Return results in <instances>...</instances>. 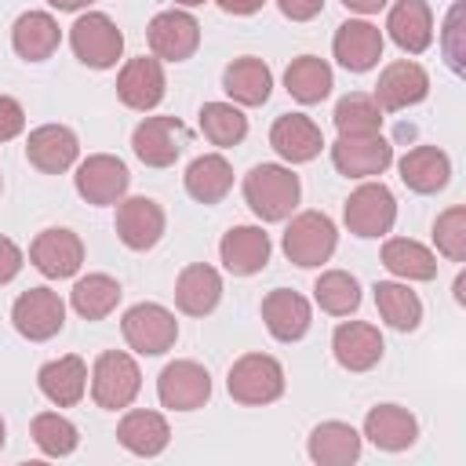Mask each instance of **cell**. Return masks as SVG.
Here are the masks:
<instances>
[{"label": "cell", "mask_w": 466, "mask_h": 466, "mask_svg": "<svg viewBox=\"0 0 466 466\" xmlns=\"http://www.w3.org/2000/svg\"><path fill=\"white\" fill-rule=\"evenodd\" d=\"M299 175L284 164H255L244 175V200L262 222H284L299 204Z\"/></svg>", "instance_id": "obj_1"}, {"label": "cell", "mask_w": 466, "mask_h": 466, "mask_svg": "<svg viewBox=\"0 0 466 466\" xmlns=\"http://www.w3.org/2000/svg\"><path fill=\"white\" fill-rule=\"evenodd\" d=\"M335 240H339L335 222H331L324 211H302V215H295V218L288 222V229H284V255H288L295 266L313 269V266H320V262L331 258Z\"/></svg>", "instance_id": "obj_2"}, {"label": "cell", "mask_w": 466, "mask_h": 466, "mask_svg": "<svg viewBox=\"0 0 466 466\" xmlns=\"http://www.w3.org/2000/svg\"><path fill=\"white\" fill-rule=\"evenodd\" d=\"M226 386L237 404H269L284 393V368L269 353H244L229 368Z\"/></svg>", "instance_id": "obj_3"}, {"label": "cell", "mask_w": 466, "mask_h": 466, "mask_svg": "<svg viewBox=\"0 0 466 466\" xmlns=\"http://www.w3.org/2000/svg\"><path fill=\"white\" fill-rule=\"evenodd\" d=\"M69 44H73V55L91 66V69H109L116 66L120 51H124V33L116 29V22L102 11H87L73 22L69 29Z\"/></svg>", "instance_id": "obj_4"}, {"label": "cell", "mask_w": 466, "mask_h": 466, "mask_svg": "<svg viewBox=\"0 0 466 466\" xmlns=\"http://www.w3.org/2000/svg\"><path fill=\"white\" fill-rule=\"evenodd\" d=\"M142 390V371L138 364L120 353V350H106L98 360H95V371H91V397L98 408H127Z\"/></svg>", "instance_id": "obj_5"}, {"label": "cell", "mask_w": 466, "mask_h": 466, "mask_svg": "<svg viewBox=\"0 0 466 466\" xmlns=\"http://www.w3.org/2000/svg\"><path fill=\"white\" fill-rule=\"evenodd\" d=\"M124 328V339L135 353H146V357H157V353H167L178 339V324H175V313L164 309L160 302H138L124 313L120 320Z\"/></svg>", "instance_id": "obj_6"}, {"label": "cell", "mask_w": 466, "mask_h": 466, "mask_svg": "<svg viewBox=\"0 0 466 466\" xmlns=\"http://www.w3.org/2000/svg\"><path fill=\"white\" fill-rule=\"evenodd\" d=\"M11 320H15V331L18 335H25L29 342H44V339H51V335L62 331V324H66V302L51 288H29V291H22L15 299Z\"/></svg>", "instance_id": "obj_7"}, {"label": "cell", "mask_w": 466, "mask_h": 466, "mask_svg": "<svg viewBox=\"0 0 466 466\" xmlns=\"http://www.w3.org/2000/svg\"><path fill=\"white\" fill-rule=\"evenodd\" d=\"M397 200L382 182H364L346 200V226L357 237H382L393 229Z\"/></svg>", "instance_id": "obj_8"}, {"label": "cell", "mask_w": 466, "mask_h": 466, "mask_svg": "<svg viewBox=\"0 0 466 466\" xmlns=\"http://www.w3.org/2000/svg\"><path fill=\"white\" fill-rule=\"evenodd\" d=\"M331 160L346 178H371L382 175L393 164V146L371 131V135H339L331 146Z\"/></svg>", "instance_id": "obj_9"}, {"label": "cell", "mask_w": 466, "mask_h": 466, "mask_svg": "<svg viewBox=\"0 0 466 466\" xmlns=\"http://www.w3.org/2000/svg\"><path fill=\"white\" fill-rule=\"evenodd\" d=\"M160 404L171 411H193L211 397V375L197 360H171L157 379Z\"/></svg>", "instance_id": "obj_10"}, {"label": "cell", "mask_w": 466, "mask_h": 466, "mask_svg": "<svg viewBox=\"0 0 466 466\" xmlns=\"http://www.w3.org/2000/svg\"><path fill=\"white\" fill-rule=\"evenodd\" d=\"M146 36H149L153 58L186 62L200 44V22L186 11H160V15H153Z\"/></svg>", "instance_id": "obj_11"}, {"label": "cell", "mask_w": 466, "mask_h": 466, "mask_svg": "<svg viewBox=\"0 0 466 466\" xmlns=\"http://www.w3.org/2000/svg\"><path fill=\"white\" fill-rule=\"evenodd\" d=\"M182 146H186V127L175 116H146L135 127V135H131V149H135V157L146 167H167V164H175L178 153H182Z\"/></svg>", "instance_id": "obj_12"}, {"label": "cell", "mask_w": 466, "mask_h": 466, "mask_svg": "<svg viewBox=\"0 0 466 466\" xmlns=\"http://www.w3.org/2000/svg\"><path fill=\"white\" fill-rule=\"evenodd\" d=\"M73 182H76V193H80L87 204H120L124 193H127L131 175H127V167H124L116 157L95 153V157H87V160L76 167Z\"/></svg>", "instance_id": "obj_13"}, {"label": "cell", "mask_w": 466, "mask_h": 466, "mask_svg": "<svg viewBox=\"0 0 466 466\" xmlns=\"http://www.w3.org/2000/svg\"><path fill=\"white\" fill-rule=\"evenodd\" d=\"M29 262L44 277L62 280V277H73L84 266V244L73 229H44L29 244Z\"/></svg>", "instance_id": "obj_14"}, {"label": "cell", "mask_w": 466, "mask_h": 466, "mask_svg": "<svg viewBox=\"0 0 466 466\" xmlns=\"http://www.w3.org/2000/svg\"><path fill=\"white\" fill-rule=\"evenodd\" d=\"M116 237L131 251H149L164 237V208L153 197H127L116 208Z\"/></svg>", "instance_id": "obj_15"}, {"label": "cell", "mask_w": 466, "mask_h": 466, "mask_svg": "<svg viewBox=\"0 0 466 466\" xmlns=\"http://www.w3.org/2000/svg\"><path fill=\"white\" fill-rule=\"evenodd\" d=\"M430 95V76L419 62H390L382 73H379V84H375V102L379 109H408L415 102H422Z\"/></svg>", "instance_id": "obj_16"}, {"label": "cell", "mask_w": 466, "mask_h": 466, "mask_svg": "<svg viewBox=\"0 0 466 466\" xmlns=\"http://www.w3.org/2000/svg\"><path fill=\"white\" fill-rule=\"evenodd\" d=\"M331 47H335L339 66H346L350 73H368L382 58V33H379V25H371L364 18H350L335 29Z\"/></svg>", "instance_id": "obj_17"}, {"label": "cell", "mask_w": 466, "mask_h": 466, "mask_svg": "<svg viewBox=\"0 0 466 466\" xmlns=\"http://www.w3.org/2000/svg\"><path fill=\"white\" fill-rule=\"evenodd\" d=\"M76 153H80V142H76V135H73L69 127H62V124H44V127L29 131L25 157H29V164H33L36 171H44V175H58V171L73 167Z\"/></svg>", "instance_id": "obj_18"}, {"label": "cell", "mask_w": 466, "mask_h": 466, "mask_svg": "<svg viewBox=\"0 0 466 466\" xmlns=\"http://www.w3.org/2000/svg\"><path fill=\"white\" fill-rule=\"evenodd\" d=\"M164 69H160V58H131L120 76H116V95L127 109H153L160 98H164Z\"/></svg>", "instance_id": "obj_19"}, {"label": "cell", "mask_w": 466, "mask_h": 466, "mask_svg": "<svg viewBox=\"0 0 466 466\" xmlns=\"http://www.w3.org/2000/svg\"><path fill=\"white\" fill-rule=\"evenodd\" d=\"M331 350H335V360L350 371H368L379 364L382 357V335L375 324L368 320H350V324H339L335 335H331Z\"/></svg>", "instance_id": "obj_20"}, {"label": "cell", "mask_w": 466, "mask_h": 466, "mask_svg": "<svg viewBox=\"0 0 466 466\" xmlns=\"http://www.w3.org/2000/svg\"><path fill=\"white\" fill-rule=\"evenodd\" d=\"M386 29H390V40L408 51V55H422L433 40V11L426 0H397L390 7V18H386Z\"/></svg>", "instance_id": "obj_21"}, {"label": "cell", "mask_w": 466, "mask_h": 466, "mask_svg": "<svg viewBox=\"0 0 466 466\" xmlns=\"http://www.w3.org/2000/svg\"><path fill=\"white\" fill-rule=\"evenodd\" d=\"M269 146H273L284 160L306 164V160H313V157L320 153L324 135H320V127H317L309 116H302V113H284V116H277L273 127H269Z\"/></svg>", "instance_id": "obj_22"}, {"label": "cell", "mask_w": 466, "mask_h": 466, "mask_svg": "<svg viewBox=\"0 0 466 466\" xmlns=\"http://www.w3.org/2000/svg\"><path fill=\"white\" fill-rule=\"evenodd\" d=\"M309 317H313L309 302L299 291H291V288H277V291H269L262 299V320H266L269 335L280 339V342L302 339L309 331Z\"/></svg>", "instance_id": "obj_23"}, {"label": "cell", "mask_w": 466, "mask_h": 466, "mask_svg": "<svg viewBox=\"0 0 466 466\" xmlns=\"http://www.w3.org/2000/svg\"><path fill=\"white\" fill-rule=\"evenodd\" d=\"M222 266L237 277H251L269 262V237L258 226H233L218 244Z\"/></svg>", "instance_id": "obj_24"}, {"label": "cell", "mask_w": 466, "mask_h": 466, "mask_svg": "<svg viewBox=\"0 0 466 466\" xmlns=\"http://www.w3.org/2000/svg\"><path fill=\"white\" fill-rule=\"evenodd\" d=\"M364 437H368L375 448H382V451H404V448L415 444L419 422H415V415H411L408 408H400V404H379V408H371L368 419H364Z\"/></svg>", "instance_id": "obj_25"}, {"label": "cell", "mask_w": 466, "mask_h": 466, "mask_svg": "<svg viewBox=\"0 0 466 466\" xmlns=\"http://www.w3.org/2000/svg\"><path fill=\"white\" fill-rule=\"evenodd\" d=\"M218 299H222V277L208 262H193V266H186L178 273V280H175V302H178L182 313L204 317V313H211L218 306Z\"/></svg>", "instance_id": "obj_26"}, {"label": "cell", "mask_w": 466, "mask_h": 466, "mask_svg": "<svg viewBox=\"0 0 466 466\" xmlns=\"http://www.w3.org/2000/svg\"><path fill=\"white\" fill-rule=\"evenodd\" d=\"M36 382H40V393H44L51 404L73 408V404L84 397V390H87V364H84L76 353L58 357V360H47V364L40 368Z\"/></svg>", "instance_id": "obj_27"}, {"label": "cell", "mask_w": 466, "mask_h": 466, "mask_svg": "<svg viewBox=\"0 0 466 466\" xmlns=\"http://www.w3.org/2000/svg\"><path fill=\"white\" fill-rule=\"evenodd\" d=\"M222 87H226V95H229L233 102H240V106H262V102L269 98V91H273V73H269V66H266L262 58L244 55V58H233V62L226 66Z\"/></svg>", "instance_id": "obj_28"}, {"label": "cell", "mask_w": 466, "mask_h": 466, "mask_svg": "<svg viewBox=\"0 0 466 466\" xmlns=\"http://www.w3.org/2000/svg\"><path fill=\"white\" fill-rule=\"evenodd\" d=\"M58 40H62L58 22H55L47 11H25V15L15 22V29H11V44H15V51H18L25 62H44V58H51V55L58 51Z\"/></svg>", "instance_id": "obj_29"}, {"label": "cell", "mask_w": 466, "mask_h": 466, "mask_svg": "<svg viewBox=\"0 0 466 466\" xmlns=\"http://www.w3.org/2000/svg\"><path fill=\"white\" fill-rule=\"evenodd\" d=\"M451 160L437 146H415L411 153L400 157V178L411 193H437L448 186Z\"/></svg>", "instance_id": "obj_30"}, {"label": "cell", "mask_w": 466, "mask_h": 466, "mask_svg": "<svg viewBox=\"0 0 466 466\" xmlns=\"http://www.w3.org/2000/svg\"><path fill=\"white\" fill-rule=\"evenodd\" d=\"M116 441L131 451V455H142V459H153L167 448L171 441V430L164 422V415L157 411H127L116 426Z\"/></svg>", "instance_id": "obj_31"}, {"label": "cell", "mask_w": 466, "mask_h": 466, "mask_svg": "<svg viewBox=\"0 0 466 466\" xmlns=\"http://www.w3.org/2000/svg\"><path fill=\"white\" fill-rule=\"evenodd\" d=\"M360 455V433L350 422H320L309 433V459L320 466H350Z\"/></svg>", "instance_id": "obj_32"}, {"label": "cell", "mask_w": 466, "mask_h": 466, "mask_svg": "<svg viewBox=\"0 0 466 466\" xmlns=\"http://www.w3.org/2000/svg\"><path fill=\"white\" fill-rule=\"evenodd\" d=\"M331 84H335L331 66H328L324 58H317V55H299V58L284 69V87H288V95H291L295 102H302V106H313V102L328 98V95H331Z\"/></svg>", "instance_id": "obj_33"}, {"label": "cell", "mask_w": 466, "mask_h": 466, "mask_svg": "<svg viewBox=\"0 0 466 466\" xmlns=\"http://www.w3.org/2000/svg\"><path fill=\"white\" fill-rule=\"evenodd\" d=\"M233 186V167L218 153H204L186 167V193L200 204H218Z\"/></svg>", "instance_id": "obj_34"}, {"label": "cell", "mask_w": 466, "mask_h": 466, "mask_svg": "<svg viewBox=\"0 0 466 466\" xmlns=\"http://www.w3.org/2000/svg\"><path fill=\"white\" fill-rule=\"evenodd\" d=\"M382 266L404 280H433L437 277V255L408 237H393L382 244Z\"/></svg>", "instance_id": "obj_35"}, {"label": "cell", "mask_w": 466, "mask_h": 466, "mask_svg": "<svg viewBox=\"0 0 466 466\" xmlns=\"http://www.w3.org/2000/svg\"><path fill=\"white\" fill-rule=\"evenodd\" d=\"M69 302H73V309H76L84 320H102V317H109V313L116 309V302H120V284H116L113 277H106V273H87V277H80V280L73 284Z\"/></svg>", "instance_id": "obj_36"}, {"label": "cell", "mask_w": 466, "mask_h": 466, "mask_svg": "<svg viewBox=\"0 0 466 466\" xmlns=\"http://www.w3.org/2000/svg\"><path fill=\"white\" fill-rule=\"evenodd\" d=\"M375 306L382 313V320L397 331H415L419 320H422V302L415 291H408L404 284H393V280H379L375 288Z\"/></svg>", "instance_id": "obj_37"}, {"label": "cell", "mask_w": 466, "mask_h": 466, "mask_svg": "<svg viewBox=\"0 0 466 466\" xmlns=\"http://www.w3.org/2000/svg\"><path fill=\"white\" fill-rule=\"evenodd\" d=\"M313 295H317V306L324 313H331V317H346V313H353L360 306V284L346 269L320 273L317 284H313Z\"/></svg>", "instance_id": "obj_38"}, {"label": "cell", "mask_w": 466, "mask_h": 466, "mask_svg": "<svg viewBox=\"0 0 466 466\" xmlns=\"http://www.w3.org/2000/svg\"><path fill=\"white\" fill-rule=\"evenodd\" d=\"M200 131L215 146H237L248 135V116L229 102H204L200 109Z\"/></svg>", "instance_id": "obj_39"}, {"label": "cell", "mask_w": 466, "mask_h": 466, "mask_svg": "<svg viewBox=\"0 0 466 466\" xmlns=\"http://www.w3.org/2000/svg\"><path fill=\"white\" fill-rule=\"evenodd\" d=\"M331 120H335L339 135H371V131L382 127V109H379V102H375L371 95L353 91V95L339 98Z\"/></svg>", "instance_id": "obj_40"}, {"label": "cell", "mask_w": 466, "mask_h": 466, "mask_svg": "<svg viewBox=\"0 0 466 466\" xmlns=\"http://www.w3.org/2000/svg\"><path fill=\"white\" fill-rule=\"evenodd\" d=\"M33 441H36V448L44 451V455H69L76 444H80V433H76V426L69 422V419H62L58 411H40L36 419H33Z\"/></svg>", "instance_id": "obj_41"}, {"label": "cell", "mask_w": 466, "mask_h": 466, "mask_svg": "<svg viewBox=\"0 0 466 466\" xmlns=\"http://www.w3.org/2000/svg\"><path fill=\"white\" fill-rule=\"evenodd\" d=\"M433 240L441 255H448L451 262H466V208H448L444 215H437Z\"/></svg>", "instance_id": "obj_42"}, {"label": "cell", "mask_w": 466, "mask_h": 466, "mask_svg": "<svg viewBox=\"0 0 466 466\" xmlns=\"http://www.w3.org/2000/svg\"><path fill=\"white\" fill-rule=\"evenodd\" d=\"M444 55H448V66L455 73H462V4H455L448 11V22H444Z\"/></svg>", "instance_id": "obj_43"}, {"label": "cell", "mask_w": 466, "mask_h": 466, "mask_svg": "<svg viewBox=\"0 0 466 466\" xmlns=\"http://www.w3.org/2000/svg\"><path fill=\"white\" fill-rule=\"evenodd\" d=\"M22 127H25V113H22V106H18L11 95H0V142L15 138Z\"/></svg>", "instance_id": "obj_44"}, {"label": "cell", "mask_w": 466, "mask_h": 466, "mask_svg": "<svg viewBox=\"0 0 466 466\" xmlns=\"http://www.w3.org/2000/svg\"><path fill=\"white\" fill-rule=\"evenodd\" d=\"M277 7L291 22H309V18H317L324 11V0H277Z\"/></svg>", "instance_id": "obj_45"}, {"label": "cell", "mask_w": 466, "mask_h": 466, "mask_svg": "<svg viewBox=\"0 0 466 466\" xmlns=\"http://www.w3.org/2000/svg\"><path fill=\"white\" fill-rule=\"evenodd\" d=\"M18 269H22V251H18V244L7 240V237H0V284L15 280Z\"/></svg>", "instance_id": "obj_46"}, {"label": "cell", "mask_w": 466, "mask_h": 466, "mask_svg": "<svg viewBox=\"0 0 466 466\" xmlns=\"http://www.w3.org/2000/svg\"><path fill=\"white\" fill-rule=\"evenodd\" d=\"M215 4H218L226 15H255L266 0H215Z\"/></svg>", "instance_id": "obj_47"}, {"label": "cell", "mask_w": 466, "mask_h": 466, "mask_svg": "<svg viewBox=\"0 0 466 466\" xmlns=\"http://www.w3.org/2000/svg\"><path fill=\"white\" fill-rule=\"evenodd\" d=\"M350 11H357V15H375V11H382L390 0H342Z\"/></svg>", "instance_id": "obj_48"}, {"label": "cell", "mask_w": 466, "mask_h": 466, "mask_svg": "<svg viewBox=\"0 0 466 466\" xmlns=\"http://www.w3.org/2000/svg\"><path fill=\"white\" fill-rule=\"evenodd\" d=\"M51 7H58V11H80V7H87L91 0H47Z\"/></svg>", "instance_id": "obj_49"}, {"label": "cell", "mask_w": 466, "mask_h": 466, "mask_svg": "<svg viewBox=\"0 0 466 466\" xmlns=\"http://www.w3.org/2000/svg\"><path fill=\"white\" fill-rule=\"evenodd\" d=\"M175 4H182V7H197V4H204V0H175Z\"/></svg>", "instance_id": "obj_50"}, {"label": "cell", "mask_w": 466, "mask_h": 466, "mask_svg": "<svg viewBox=\"0 0 466 466\" xmlns=\"http://www.w3.org/2000/svg\"><path fill=\"white\" fill-rule=\"evenodd\" d=\"M0 448H4V419H0Z\"/></svg>", "instance_id": "obj_51"}]
</instances>
